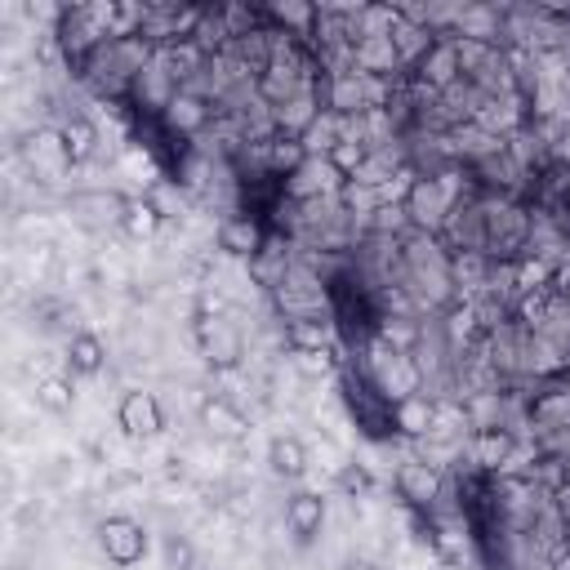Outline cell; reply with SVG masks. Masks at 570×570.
Here are the masks:
<instances>
[{
	"instance_id": "cell-1",
	"label": "cell",
	"mask_w": 570,
	"mask_h": 570,
	"mask_svg": "<svg viewBox=\"0 0 570 570\" xmlns=\"http://www.w3.org/2000/svg\"><path fill=\"white\" fill-rule=\"evenodd\" d=\"M396 294L419 307L423 316H436V312H450L459 298L454 289V258L450 249L441 245V236H428V232H410L401 240V276H396Z\"/></svg>"
},
{
	"instance_id": "cell-2",
	"label": "cell",
	"mask_w": 570,
	"mask_h": 570,
	"mask_svg": "<svg viewBox=\"0 0 570 570\" xmlns=\"http://www.w3.org/2000/svg\"><path fill=\"white\" fill-rule=\"evenodd\" d=\"M156 58V49L142 40V36H107L80 67V85L94 94V98H107V102H125L138 71Z\"/></svg>"
},
{
	"instance_id": "cell-3",
	"label": "cell",
	"mask_w": 570,
	"mask_h": 570,
	"mask_svg": "<svg viewBox=\"0 0 570 570\" xmlns=\"http://www.w3.org/2000/svg\"><path fill=\"white\" fill-rule=\"evenodd\" d=\"M356 356H361L365 374L374 379V387H379L387 401H401V396L423 392V383H419V365H414L410 347H401V343H392V338L374 334Z\"/></svg>"
},
{
	"instance_id": "cell-4",
	"label": "cell",
	"mask_w": 570,
	"mask_h": 570,
	"mask_svg": "<svg viewBox=\"0 0 570 570\" xmlns=\"http://www.w3.org/2000/svg\"><path fill=\"white\" fill-rule=\"evenodd\" d=\"M530 236V205L512 196H485V258L517 263L525 258Z\"/></svg>"
},
{
	"instance_id": "cell-5",
	"label": "cell",
	"mask_w": 570,
	"mask_h": 570,
	"mask_svg": "<svg viewBox=\"0 0 570 570\" xmlns=\"http://www.w3.org/2000/svg\"><path fill=\"white\" fill-rule=\"evenodd\" d=\"M392 490H396V499L410 508V512H432L441 499H445V490H450V476H445V468H436V463H428V459H419V454H405V459H396V468H392Z\"/></svg>"
},
{
	"instance_id": "cell-6",
	"label": "cell",
	"mask_w": 570,
	"mask_h": 570,
	"mask_svg": "<svg viewBox=\"0 0 570 570\" xmlns=\"http://www.w3.org/2000/svg\"><path fill=\"white\" fill-rule=\"evenodd\" d=\"M196 352L218 374L240 370L245 365V330L223 312H200L196 316Z\"/></svg>"
},
{
	"instance_id": "cell-7",
	"label": "cell",
	"mask_w": 570,
	"mask_h": 570,
	"mask_svg": "<svg viewBox=\"0 0 570 570\" xmlns=\"http://www.w3.org/2000/svg\"><path fill=\"white\" fill-rule=\"evenodd\" d=\"M183 94V85H178V76L169 71V62L156 53L142 71H138V80H134V89H129V98H125V107H134V116H142V120H160L169 107H174V98Z\"/></svg>"
},
{
	"instance_id": "cell-8",
	"label": "cell",
	"mask_w": 570,
	"mask_h": 570,
	"mask_svg": "<svg viewBox=\"0 0 570 570\" xmlns=\"http://www.w3.org/2000/svg\"><path fill=\"white\" fill-rule=\"evenodd\" d=\"M441 245L450 254H485V196L476 187L450 205V218L441 227Z\"/></svg>"
},
{
	"instance_id": "cell-9",
	"label": "cell",
	"mask_w": 570,
	"mask_h": 570,
	"mask_svg": "<svg viewBox=\"0 0 570 570\" xmlns=\"http://www.w3.org/2000/svg\"><path fill=\"white\" fill-rule=\"evenodd\" d=\"M98 548H102V557H107L116 570H129V566H138V561L147 557L151 539H147V525H142L138 517L111 512V517L98 521Z\"/></svg>"
},
{
	"instance_id": "cell-10",
	"label": "cell",
	"mask_w": 570,
	"mask_h": 570,
	"mask_svg": "<svg viewBox=\"0 0 570 570\" xmlns=\"http://www.w3.org/2000/svg\"><path fill=\"white\" fill-rule=\"evenodd\" d=\"M67 214H71V223H76V227H85V232L125 227L129 196H120L116 187H80V191H71Z\"/></svg>"
},
{
	"instance_id": "cell-11",
	"label": "cell",
	"mask_w": 570,
	"mask_h": 570,
	"mask_svg": "<svg viewBox=\"0 0 570 570\" xmlns=\"http://www.w3.org/2000/svg\"><path fill=\"white\" fill-rule=\"evenodd\" d=\"M160 125H165V134H169V138H178L183 147H196V142H200V138H209V129L218 125V111H214V102H209V98H200V94L183 89V94L174 98V107L160 116Z\"/></svg>"
},
{
	"instance_id": "cell-12",
	"label": "cell",
	"mask_w": 570,
	"mask_h": 570,
	"mask_svg": "<svg viewBox=\"0 0 570 570\" xmlns=\"http://www.w3.org/2000/svg\"><path fill=\"white\" fill-rule=\"evenodd\" d=\"M343 183L347 174L330 156H307L281 187H285V200H321V196H338Z\"/></svg>"
},
{
	"instance_id": "cell-13",
	"label": "cell",
	"mask_w": 570,
	"mask_h": 570,
	"mask_svg": "<svg viewBox=\"0 0 570 570\" xmlns=\"http://www.w3.org/2000/svg\"><path fill=\"white\" fill-rule=\"evenodd\" d=\"M405 76H410L419 89H432V94L459 85V80H463V71H459V40H454V36H436L432 49L419 58V67H410Z\"/></svg>"
},
{
	"instance_id": "cell-14",
	"label": "cell",
	"mask_w": 570,
	"mask_h": 570,
	"mask_svg": "<svg viewBox=\"0 0 570 570\" xmlns=\"http://www.w3.org/2000/svg\"><path fill=\"white\" fill-rule=\"evenodd\" d=\"M22 160L31 165V174H36L40 183H58V178H67V174L76 169L71 156H67V142H62L58 125L36 129V134L22 142Z\"/></svg>"
},
{
	"instance_id": "cell-15",
	"label": "cell",
	"mask_w": 570,
	"mask_h": 570,
	"mask_svg": "<svg viewBox=\"0 0 570 570\" xmlns=\"http://www.w3.org/2000/svg\"><path fill=\"white\" fill-rule=\"evenodd\" d=\"M267 236H272V227L258 218V214H227V218H218V227H214V240H218V249L227 254V258H240V263H249L263 245H267Z\"/></svg>"
},
{
	"instance_id": "cell-16",
	"label": "cell",
	"mask_w": 570,
	"mask_h": 570,
	"mask_svg": "<svg viewBox=\"0 0 570 570\" xmlns=\"http://www.w3.org/2000/svg\"><path fill=\"white\" fill-rule=\"evenodd\" d=\"M517 450H521V436H517V432H508V428H485V432H472V441H468V463H472L476 472H485V476H503V472L512 468Z\"/></svg>"
},
{
	"instance_id": "cell-17",
	"label": "cell",
	"mask_w": 570,
	"mask_h": 570,
	"mask_svg": "<svg viewBox=\"0 0 570 570\" xmlns=\"http://www.w3.org/2000/svg\"><path fill=\"white\" fill-rule=\"evenodd\" d=\"M116 423H120L129 436H138V441L160 436V432H165V405H160L156 392L129 387V392L120 396V405H116Z\"/></svg>"
},
{
	"instance_id": "cell-18",
	"label": "cell",
	"mask_w": 570,
	"mask_h": 570,
	"mask_svg": "<svg viewBox=\"0 0 570 570\" xmlns=\"http://www.w3.org/2000/svg\"><path fill=\"white\" fill-rule=\"evenodd\" d=\"M281 343H285L289 352H325V356H338V352H343V338H338L334 316L281 321Z\"/></svg>"
},
{
	"instance_id": "cell-19",
	"label": "cell",
	"mask_w": 570,
	"mask_h": 570,
	"mask_svg": "<svg viewBox=\"0 0 570 570\" xmlns=\"http://www.w3.org/2000/svg\"><path fill=\"white\" fill-rule=\"evenodd\" d=\"M450 36H454V40L503 45V4H490V0H472V4H459Z\"/></svg>"
},
{
	"instance_id": "cell-20",
	"label": "cell",
	"mask_w": 570,
	"mask_h": 570,
	"mask_svg": "<svg viewBox=\"0 0 570 570\" xmlns=\"http://www.w3.org/2000/svg\"><path fill=\"white\" fill-rule=\"evenodd\" d=\"M445 142H450V156H454L463 169H472V165H481V160H490L494 151H503V147H508V138H503V134H490V129H485V125H476V120L459 125Z\"/></svg>"
},
{
	"instance_id": "cell-21",
	"label": "cell",
	"mask_w": 570,
	"mask_h": 570,
	"mask_svg": "<svg viewBox=\"0 0 570 570\" xmlns=\"http://www.w3.org/2000/svg\"><path fill=\"white\" fill-rule=\"evenodd\" d=\"M352 58H356V71H365V76H379V80L405 76V67H401V58H396V45H392V31H383V36H361V40L352 45Z\"/></svg>"
},
{
	"instance_id": "cell-22",
	"label": "cell",
	"mask_w": 570,
	"mask_h": 570,
	"mask_svg": "<svg viewBox=\"0 0 570 570\" xmlns=\"http://www.w3.org/2000/svg\"><path fill=\"white\" fill-rule=\"evenodd\" d=\"M432 423H436V401L414 392V396H401L392 401V432L405 436V441H423L432 436Z\"/></svg>"
},
{
	"instance_id": "cell-23",
	"label": "cell",
	"mask_w": 570,
	"mask_h": 570,
	"mask_svg": "<svg viewBox=\"0 0 570 570\" xmlns=\"http://www.w3.org/2000/svg\"><path fill=\"white\" fill-rule=\"evenodd\" d=\"M325 525V499L316 490H294L285 499V530L298 539V543H312Z\"/></svg>"
},
{
	"instance_id": "cell-24",
	"label": "cell",
	"mask_w": 570,
	"mask_h": 570,
	"mask_svg": "<svg viewBox=\"0 0 570 570\" xmlns=\"http://www.w3.org/2000/svg\"><path fill=\"white\" fill-rule=\"evenodd\" d=\"M263 13H267V22H272L276 31L294 36V40H303V45L312 49V31H316L321 4H307V0H272V4H263Z\"/></svg>"
},
{
	"instance_id": "cell-25",
	"label": "cell",
	"mask_w": 570,
	"mask_h": 570,
	"mask_svg": "<svg viewBox=\"0 0 570 570\" xmlns=\"http://www.w3.org/2000/svg\"><path fill=\"white\" fill-rule=\"evenodd\" d=\"M62 361H67V374L71 379H94L107 365V343L94 330H76L67 338V347H62Z\"/></svg>"
},
{
	"instance_id": "cell-26",
	"label": "cell",
	"mask_w": 570,
	"mask_h": 570,
	"mask_svg": "<svg viewBox=\"0 0 570 570\" xmlns=\"http://www.w3.org/2000/svg\"><path fill=\"white\" fill-rule=\"evenodd\" d=\"M58 134H62V142H67L71 165L94 160V151H98V142H102L98 120H94L89 111H67V116H62V125H58Z\"/></svg>"
},
{
	"instance_id": "cell-27",
	"label": "cell",
	"mask_w": 570,
	"mask_h": 570,
	"mask_svg": "<svg viewBox=\"0 0 570 570\" xmlns=\"http://www.w3.org/2000/svg\"><path fill=\"white\" fill-rule=\"evenodd\" d=\"M307 445L298 441V436H289V432H281V436H272L267 441V468H272V476H281V481H298L303 472H307Z\"/></svg>"
},
{
	"instance_id": "cell-28",
	"label": "cell",
	"mask_w": 570,
	"mask_h": 570,
	"mask_svg": "<svg viewBox=\"0 0 570 570\" xmlns=\"http://www.w3.org/2000/svg\"><path fill=\"white\" fill-rule=\"evenodd\" d=\"M432 31L428 27H419V22H405L401 13H396V27H392V45H396V58H401V67L410 71V67H419V58L432 49Z\"/></svg>"
},
{
	"instance_id": "cell-29",
	"label": "cell",
	"mask_w": 570,
	"mask_h": 570,
	"mask_svg": "<svg viewBox=\"0 0 570 570\" xmlns=\"http://www.w3.org/2000/svg\"><path fill=\"white\" fill-rule=\"evenodd\" d=\"M200 419H205V428L214 432V436H227V441H236V436H245V414L227 401V396H209L205 405H200Z\"/></svg>"
},
{
	"instance_id": "cell-30",
	"label": "cell",
	"mask_w": 570,
	"mask_h": 570,
	"mask_svg": "<svg viewBox=\"0 0 570 570\" xmlns=\"http://www.w3.org/2000/svg\"><path fill=\"white\" fill-rule=\"evenodd\" d=\"M338 142H343V116H334V111H321V116L312 120V129L303 134L307 156H334Z\"/></svg>"
},
{
	"instance_id": "cell-31",
	"label": "cell",
	"mask_w": 570,
	"mask_h": 570,
	"mask_svg": "<svg viewBox=\"0 0 570 570\" xmlns=\"http://www.w3.org/2000/svg\"><path fill=\"white\" fill-rule=\"evenodd\" d=\"M160 223H165V214L156 209V200H151V196H129V214H125V232H129L134 240H151V236L160 232Z\"/></svg>"
},
{
	"instance_id": "cell-32",
	"label": "cell",
	"mask_w": 570,
	"mask_h": 570,
	"mask_svg": "<svg viewBox=\"0 0 570 570\" xmlns=\"http://www.w3.org/2000/svg\"><path fill=\"white\" fill-rule=\"evenodd\" d=\"M36 405L49 410V414H67V410L76 405V383H71V374H49V379H40V383H36Z\"/></svg>"
},
{
	"instance_id": "cell-33",
	"label": "cell",
	"mask_w": 570,
	"mask_h": 570,
	"mask_svg": "<svg viewBox=\"0 0 570 570\" xmlns=\"http://www.w3.org/2000/svg\"><path fill=\"white\" fill-rule=\"evenodd\" d=\"M338 490L352 494V499L365 494V490H370V472H365L361 463H343V468H338Z\"/></svg>"
},
{
	"instance_id": "cell-34",
	"label": "cell",
	"mask_w": 570,
	"mask_h": 570,
	"mask_svg": "<svg viewBox=\"0 0 570 570\" xmlns=\"http://www.w3.org/2000/svg\"><path fill=\"white\" fill-rule=\"evenodd\" d=\"M169 566H187V543L183 539H169Z\"/></svg>"
},
{
	"instance_id": "cell-35",
	"label": "cell",
	"mask_w": 570,
	"mask_h": 570,
	"mask_svg": "<svg viewBox=\"0 0 570 570\" xmlns=\"http://www.w3.org/2000/svg\"><path fill=\"white\" fill-rule=\"evenodd\" d=\"M343 570H387V566H379V561H370V557H352Z\"/></svg>"
}]
</instances>
